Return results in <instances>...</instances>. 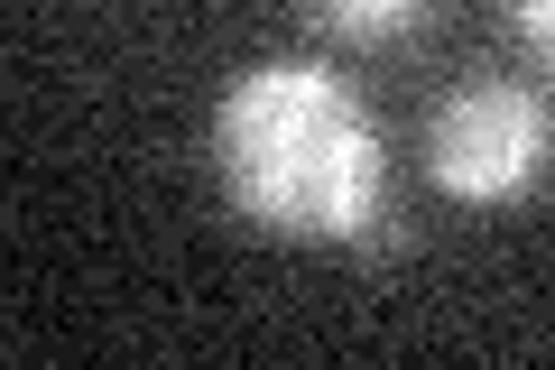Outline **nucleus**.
<instances>
[{
  "mask_svg": "<svg viewBox=\"0 0 555 370\" xmlns=\"http://www.w3.org/2000/svg\"><path fill=\"white\" fill-rule=\"evenodd\" d=\"M306 10H315V28L343 38V47H398L426 20V0H306Z\"/></svg>",
  "mask_w": 555,
  "mask_h": 370,
  "instance_id": "3",
  "label": "nucleus"
},
{
  "mask_svg": "<svg viewBox=\"0 0 555 370\" xmlns=\"http://www.w3.org/2000/svg\"><path fill=\"white\" fill-rule=\"evenodd\" d=\"M555 157V120L537 84H463L426 120V176L454 204H518Z\"/></svg>",
  "mask_w": 555,
  "mask_h": 370,
  "instance_id": "2",
  "label": "nucleus"
},
{
  "mask_svg": "<svg viewBox=\"0 0 555 370\" xmlns=\"http://www.w3.org/2000/svg\"><path fill=\"white\" fill-rule=\"evenodd\" d=\"M518 38H528V56L555 75V0H518Z\"/></svg>",
  "mask_w": 555,
  "mask_h": 370,
  "instance_id": "4",
  "label": "nucleus"
},
{
  "mask_svg": "<svg viewBox=\"0 0 555 370\" xmlns=\"http://www.w3.org/2000/svg\"><path fill=\"white\" fill-rule=\"evenodd\" d=\"M214 167L241 222L278 241H371L389 222L379 120L324 56H278L222 93Z\"/></svg>",
  "mask_w": 555,
  "mask_h": 370,
  "instance_id": "1",
  "label": "nucleus"
}]
</instances>
